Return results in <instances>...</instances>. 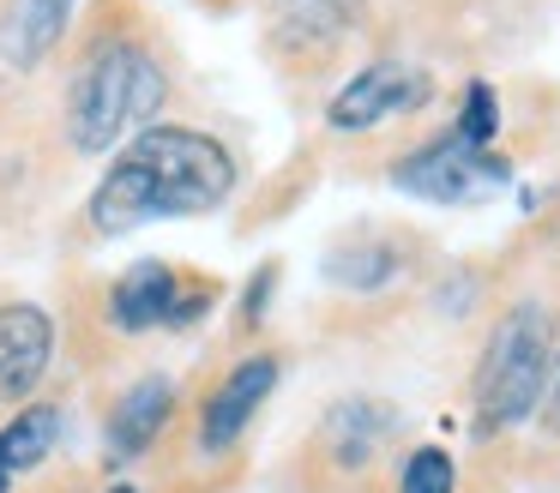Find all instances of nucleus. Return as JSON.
I'll use <instances>...</instances> for the list:
<instances>
[{"label":"nucleus","mask_w":560,"mask_h":493,"mask_svg":"<svg viewBox=\"0 0 560 493\" xmlns=\"http://www.w3.org/2000/svg\"><path fill=\"white\" fill-rule=\"evenodd\" d=\"M242 180L235 151L206 127H170L151 120L115 151L103 180L85 199V228L97 240H115L139 223H170V216H206Z\"/></svg>","instance_id":"f257e3e1"},{"label":"nucleus","mask_w":560,"mask_h":493,"mask_svg":"<svg viewBox=\"0 0 560 493\" xmlns=\"http://www.w3.org/2000/svg\"><path fill=\"white\" fill-rule=\"evenodd\" d=\"M163 103H170V67L127 31L97 36L91 55L67 79V103H61L67 144L79 156H109L139 127H151V115H163Z\"/></svg>","instance_id":"f03ea898"},{"label":"nucleus","mask_w":560,"mask_h":493,"mask_svg":"<svg viewBox=\"0 0 560 493\" xmlns=\"http://www.w3.org/2000/svg\"><path fill=\"white\" fill-rule=\"evenodd\" d=\"M548 361H555V313L542 301H512L494 319L482 355L470 373V427L476 439H500L536 421L548 385Z\"/></svg>","instance_id":"7ed1b4c3"},{"label":"nucleus","mask_w":560,"mask_h":493,"mask_svg":"<svg viewBox=\"0 0 560 493\" xmlns=\"http://www.w3.org/2000/svg\"><path fill=\"white\" fill-rule=\"evenodd\" d=\"M218 307V283L199 271H182L170 259H139L103 289V325L121 337L151 331H187Z\"/></svg>","instance_id":"20e7f679"},{"label":"nucleus","mask_w":560,"mask_h":493,"mask_svg":"<svg viewBox=\"0 0 560 493\" xmlns=\"http://www.w3.org/2000/svg\"><path fill=\"white\" fill-rule=\"evenodd\" d=\"M392 439H398V409L380 403V397H343L319 415L302 463L319 488H355L386 463Z\"/></svg>","instance_id":"39448f33"},{"label":"nucleus","mask_w":560,"mask_h":493,"mask_svg":"<svg viewBox=\"0 0 560 493\" xmlns=\"http://www.w3.org/2000/svg\"><path fill=\"white\" fill-rule=\"evenodd\" d=\"M392 180H398L410 199H428V204H482L512 180V163L494 144H470L464 132L446 127L428 144H416L410 156H398V163H392Z\"/></svg>","instance_id":"423d86ee"},{"label":"nucleus","mask_w":560,"mask_h":493,"mask_svg":"<svg viewBox=\"0 0 560 493\" xmlns=\"http://www.w3.org/2000/svg\"><path fill=\"white\" fill-rule=\"evenodd\" d=\"M278 379H283L278 349H247V355H235L230 367L218 373V385H211L194 409V457L199 463H218V457H230L235 445L247 439V427H254L259 409L271 403Z\"/></svg>","instance_id":"0eeeda50"},{"label":"nucleus","mask_w":560,"mask_h":493,"mask_svg":"<svg viewBox=\"0 0 560 493\" xmlns=\"http://www.w3.org/2000/svg\"><path fill=\"white\" fill-rule=\"evenodd\" d=\"M434 96V72L416 67L404 55H380L368 67H355L350 79L331 91L326 103V127L331 132H374L386 120H404Z\"/></svg>","instance_id":"6e6552de"},{"label":"nucleus","mask_w":560,"mask_h":493,"mask_svg":"<svg viewBox=\"0 0 560 493\" xmlns=\"http://www.w3.org/2000/svg\"><path fill=\"white\" fill-rule=\"evenodd\" d=\"M55 367V319L37 301L0 307V409H25Z\"/></svg>","instance_id":"1a4fd4ad"},{"label":"nucleus","mask_w":560,"mask_h":493,"mask_svg":"<svg viewBox=\"0 0 560 493\" xmlns=\"http://www.w3.org/2000/svg\"><path fill=\"white\" fill-rule=\"evenodd\" d=\"M271 12V36L283 55L295 60H326L362 31L368 0H266Z\"/></svg>","instance_id":"9d476101"},{"label":"nucleus","mask_w":560,"mask_h":493,"mask_svg":"<svg viewBox=\"0 0 560 493\" xmlns=\"http://www.w3.org/2000/svg\"><path fill=\"white\" fill-rule=\"evenodd\" d=\"M170 421H175V379L145 373V379H133L109 403V421H103V451H109L115 463H133V457H145L151 445L163 439Z\"/></svg>","instance_id":"9b49d317"},{"label":"nucleus","mask_w":560,"mask_h":493,"mask_svg":"<svg viewBox=\"0 0 560 493\" xmlns=\"http://www.w3.org/2000/svg\"><path fill=\"white\" fill-rule=\"evenodd\" d=\"M79 7H85V0H13L7 19H0V60L13 72L43 67V60L67 43Z\"/></svg>","instance_id":"f8f14e48"},{"label":"nucleus","mask_w":560,"mask_h":493,"mask_svg":"<svg viewBox=\"0 0 560 493\" xmlns=\"http://www.w3.org/2000/svg\"><path fill=\"white\" fill-rule=\"evenodd\" d=\"M55 439H61V409L31 397V403L13 409V415H7V427H0V463L13 469V476H25V469L49 463Z\"/></svg>","instance_id":"ddd939ff"},{"label":"nucleus","mask_w":560,"mask_h":493,"mask_svg":"<svg viewBox=\"0 0 560 493\" xmlns=\"http://www.w3.org/2000/svg\"><path fill=\"white\" fill-rule=\"evenodd\" d=\"M398 271H404L398 240H380V235H362V240H350V247H338L326 259V277L338 289H350V295H380Z\"/></svg>","instance_id":"4468645a"},{"label":"nucleus","mask_w":560,"mask_h":493,"mask_svg":"<svg viewBox=\"0 0 560 493\" xmlns=\"http://www.w3.org/2000/svg\"><path fill=\"white\" fill-rule=\"evenodd\" d=\"M398 493H458V463L446 445H416L398 463Z\"/></svg>","instance_id":"2eb2a0df"},{"label":"nucleus","mask_w":560,"mask_h":493,"mask_svg":"<svg viewBox=\"0 0 560 493\" xmlns=\"http://www.w3.org/2000/svg\"><path fill=\"white\" fill-rule=\"evenodd\" d=\"M452 132H464L470 144H494V132H500V96H494V84H488V79H470V84H464Z\"/></svg>","instance_id":"dca6fc26"},{"label":"nucleus","mask_w":560,"mask_h":493,"mask_svg":"<svg viewBox=\"0 0 560 493\" xmlns=\"http://www.w3.org/2000/svg\"><path fill=\"white\" fill-rule=\"evenodd\" d=\"M536 421H542V433L560 439V337H555V361H548V385H542V403H536Z\"/></svg>","instance_id":"f3484780"},{"label":"nucleus","mask_w":560,"mask_h":493,"mask_svg":"<svg viewBox=\"0 0 560 493\" xmlns=\"http://www.w3.org/2000/svg\"><path fill=\"white\" fill-rule=\"evenodd\" d=\"M271 283H278V265H259V277H254V283H247V301H242V319L247 325H259V319H266V295H271Z\"/></svg>","instance_id":"a211bd4d"},{"label":"nucleus","mask_w":560,"mask_h":493,"mask_svg":"<svg viewBox=\"0 0 560 493\" xmlns=\"http://www.w3.org/2000/svg\"><path fill=\"white\" fill-rule=\"evenodd\" d=\"M103 493H145L139 481H115V488H103Z\"/></svg>","instance_id":"6ab92c4d"},{"label":"nucleus","mask_w":560,"mask_h":493,"mask_svg":"<svg viewBox=\"0 0 560 493\" xmlns=\"http://www.w3.org/2000/svg\"><path fill=\"white\" fill-rule=\"evenodd\" d=\"M13 481H19V476H13L7 463H0V493H13Z\"/></svg>","instance_id":"aec40b11"}]
</instances>
